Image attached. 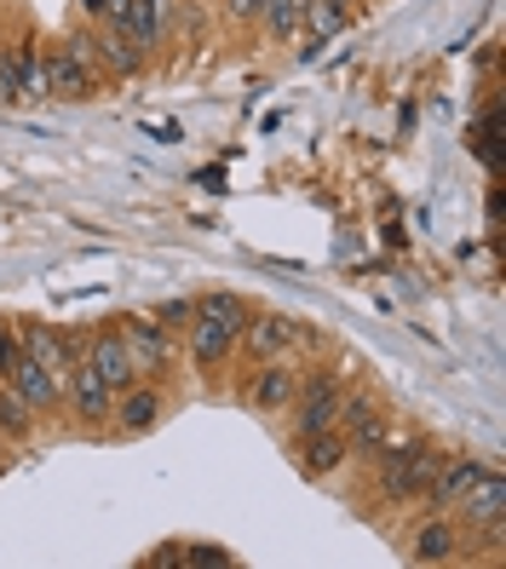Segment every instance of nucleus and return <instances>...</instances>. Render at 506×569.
Masks as SVG:
<instances>
[{
    "label": "nucleus",
    "instance_id": "1",
    "mask_svg": "<svg viewBox=\"0 0 506 569\" xmlns=\"http://www.w3.org/2000/svg\"><path fill=\"white\" fill-rule=\"evenodd\" d=\"M248 299L242 293H230V288H208V293H196V311L185 322V357H190V375L219 391L225 375L236 368V340H242V322H248Z\"/></svg>",
    "mask_w": 506,
    "mask_h": 569
},
{
    "label": "nucleus",
    "instance_id": "2",
    "mask_svg": "<svg viewBox=\"0 0 506 569\" xmlns=\"http://www.w3.org/2000/svg\"><path fill=\"white\" fill-rule=\"evenodd\" d=\"M306 351H317V328H311V322H299L294 311H277V306L248 311L242 340H236V357H242L248 368L277 362V357H294V362H299Z\"/></svg>",
    "mask_w": 506,
    "mask_h": 569
},
{
    "label": "nucleus",
    "instance_id": "3",
    "mask_svg": "<svg viewBox=\"0 0 506 569\" xmlns=\"http://www.w3.org/2000/svg\"><path fill=\"white\" fill-rule=\"evenodd\" d=\"M375 495L386 500V507H420V495H426V478H431V466H437V449L431 443H386L375 460Z\"/></svg>",
    "mask_w": 506,
    "mask_h": 569
},
{
    "label": "nucleus",
    "instance_id": "4",
    "mask_svg": "<svg viewBox=\"0 0 506 569\" xmlns=\"http://www.w3.org/2000/svg\"><path fill=\"white\" fill-rule=\"evenodd\" d=\"M449 512L466 529V552L472 547H500V535H506V472L500 466H484L478 483H472Z\"/></svg>",
    "mask_w": 506,
    "mask_h": 569
},
{
    "label": "nucleus",
    "instance_id": "5",
    "mask_svg": "<svg viewBox=\"0 0 506 569\" xmlns=\"http://www.w3.org/2000/svg\"><path fill=\"white\" fill-rule=\"evenodd\" d=\"M340 397H346V380L334 368L299 362V391L288 403V438H299V431H328L340 420Z\"/></svg>",
    "mask_w": 506,
    "mask_h": 569
},
{
    "label": "nucleus",
    "instance_id": "6",
    "mask_svg": "<svg viewBox=\"0 0 506 569\" xmlns=\"http://www.w3.org/2000/svg\"><path fill=\"white\" fill-rule=\"evenodd\" d=\"M105 70H98V58H81L76 47H41V98L52 104H87V98L105 92Z\"/></svg>",
    "mask_w": 506,
    "mask_h": 569
},
{
    "label": "nucleus",
    "instance_id": "7",
    "mask_svg": "<svg viewBox=\"0 0 506 569\" xmlns=\"http://www.w3.org/2000/svg\"><path fill=\"white\" fill-rule=\"evenodd\" d=\"M173 415V391H167V380H132L116 391V409H110V438L116 443H139L150 438V431Z\"/></svg>",
    "mask_w": 506,
    "mask_h": 569
},
{
    "label": "nucleus",
    "instance_id": "8",
    "mask_svg": "<svg viewBox=\"0 0 506 569\" xmlns=\"http://www.w3.org/2000/svg\"><path fill=\"white\" fill-rule=\"evenodd\" d=\"M340 438H346V455L357 460V466H368L386 443H391V415H386V403L368 386H357V391H346L340 397Z\"/></svg>",
    "mask_w": 506,
    "mask_h": 569
},
{
    "label": "nucleus",
    "instance_id": "9",
    "mask_svg": "<svg viewBox=\"0 0 506 569\" xmlns=\"http://www.w3.org/2000/svg\"><path fill=\"white\" fill-rule=\"evenodd\" d=\"M110 409H116V386H105L87 362L70 368L63 380V415H70V431L76 438H110Z\"/></svg>",
    "mask_w": 506,
    "mask_h": 569
},
{
    "label": "nucleus",
    "instance_id": "10",
    "mask_svg": "<svg viewBox=\"0 0 506 569\" xmlns=\"http://www.w3.org/2000/svg\"><path fill=\"white\" fill-rule=\"evenodd\" d=\"M116 333H121V346H127L132 362H139V375H145V380H167V375L179 368V333H173V328H161L150 311L121 317Z\"/></svg>",
    "mask_w": 506,
    "mask_h": 569
},
{
    "label": "nucleus",
    "instance_id": "11",
    "mask_svg": "<svg viewBox=\"0 0 506 569\" xmlns=\"http://www.w3.org/2000/svg\"><path fill=\"white\" fill-rule=\"evenodd\" d=\"M403 558H409V563H426V569L460 563V558H466V529L455 523V512H426L420 523L403 529Z\"/></svg>",
    "mask_w": 506,
    "mask_h": 569
},
{
    "label": "nucleus",
    "instance_id": "12",
    "mask_svg": "<svg viewBox=\"0 0 506 569\" xmlns=\"http://www.w3.org/2000/svg\"><path fill=\"white\" fill-rule=\"evenodd\" d=\"M294 391H299V362H294V357H277V362L248 368V380H242V403H248L259 420H282V415H288V403H294Z\"/></svg>",
    "mask_w": 506,
    "mask_h": 569
},
{
    "label": "nucleus",
    "instance_id": "13",
    "mask_svg": "<svg viewBox=\"0 0 506 569\" xmlns=\"http://www.w3.org/2000/svg\"><path fill=\"white\" fill-rule=\"evenodd\" d=\"M23 98H41V41L29 29L0 47V104H23Z\"/></svg>",
    "mask_w": 506,
    "mask_h": 569
},
{
    "label": "nucleus",
    "instance_id": "14",
    "mask_svg": "<svg viewBox=\"0 0 506 569\" xmlns=\"http://www.w3.org/2000/svg\"><path fill=\"white\" fill-rule=\"evenodd\" d=\"M484 455H472V449H460V455H437V466H431V478H426V495H420V507L426 512H449L455 500L478 483V472H484Z\"/></svg>",
    "mask_w": 506,
    "mask_h": 569
},
{
    "label": "nucleus",
    "instance_id": "15",
    "mask_svg": "<svg viewBox=\"0 0 506 569\" xmlns=\"http://www.w3.org/2000/svg\"><path fill=\"white\" fill-rule=\"evenodd\" d=\"M161 18H167V0H98V12H92V23H105L139 47L161 41Z\"/></svg>",
    "mask_w": 506,
    "mask_h": 569
},
{
    "label": "nucleus",
    "instance_id": "16",
    "mask_svg": "<svg viewBox=\"0 0 506 569\" xmlns=\"http://www.w3.org/2000/svg\"><path fill=\"white\" fill-rule=\"evenodd\" d=\"M294 466H299V478H306V483H328V478H340L346 466H351L340 426H328V431H299V438H294Z\"/></svg>",
    "mask_w": 506,
    "mask_h": 569
},
{
    "label": "nucleus",
    "instance_id": "17",
    "mask_svg": "<svg viewBox=\"0 0 506 569\" xmlns=\"http://www.w3.org/2000/svg\"><path fill=\"white\" fill-rule=\"evenodd\" d=\"M7 380L23 391V403L36 409L41 420L63 415V380H70V375H58V368H47V362H36V357H18Z\"/></svg>",
    "mask_w": 506,
    "mask_h": 569
},
{
    "label": "nucleus",
    "instance_id": "18",
    "mask_svg": "<svg viewBox=\"0 0 506 569\" xmlns=\"http://www.w3.org/2000/svg\"><path fill=\"white\" fill-rule=\"evenodd\" d=\"M87 29H92V52H98V70H105L110 81H127V76H139L145 63H150V47L127 41V36H116V29H105V23H87Z\"/></svg>",
    "mask_w": 506,
    "mask_h": 569
},
{
    "label": "nucleus",
    "instance_id": "19",
    "mask_svg": "<svg viewBox=\"0 0 506 569\" xmlns=\"http://www.w3.org/2000/svg\"><path fill=\"white\" fill-rule=\"evenodd\" d=\"M87 368H92L105 386H116V391L139 380V362L127 357V346H121L116 328H105V333H92V340H87Z\"/></svg>",
    "mask_w": 506,
    "mask_h": 569
},
{
    "label": "nucleus",
    "instance_id": "20",
    "mask_svg": "<svg viewBox=\"0 0 506 569\" xmlns=\"http://www.w3.org/2000/svg\"><path fill=\"white\" fill-rule=\"evenodd\" d=\"M36 431H41V415L23 403V391L12 380H0V438H7L12 449H29Z\"/></svg>",
    "mask_w": 506,
    "mask_h": 569
},
{
    "label": "nucleus",
    "instance_id": "21",
    "mask_svg": "<svg viewBox=\"0 0 506 569\" xmlns=\"http://www.w3.org/2000/svg\"><path fill=\"white\" fill-rule=\"evenodd\" d=\"M351 12H357V0H306L299 29H306L311 47H323V41H334V36H340V29L351 23Z\"/></svg>",
    "mask_w": 506,
    "mask_h": 569
},
{
    "label": "nucleus",
    "instance_id": "22",
    "mask_svg": "<svg viewBox=\"0 0 506 569\" xmlns=\"http://www.w3.org/2000/svg\"><path fill=\"white\" fill-rule=\"evenodd\" d=\"M299 12H306V0H259V36L265 41H288L299 29Z\"/></svg>",
    "mask_w": 506,
    "mask_h": 569
},
{
    "label": "nucleus",
    "instance_id": "23",
    "mask_svg": "<svg viewBox=\"0 0 506 569\" xmlns=\"http://www.w3.org/2000/svg\"><path fill=\"white\" fill-rule=\"evenodd\" d=\"M236 552L214 547V541H185V569H230Z\"/></svg>",
    "mask_w": 506,
    "mask_h": 569
},
{
    "label": "nucleus",
    "instance_id": "24",
    "mask_svg": "<svg viewBox=\"0 0 506 569\" xmlns=\"http://www.w3.org/2000/svg\"><path fill=\"white\" fill-rule=\"evenodd\" d=\"M190 311H196V299H167V306H156L150 317H156L161 328H173V333H185V322H190Z\"/></svg>",
    "mask_w": 506,
    "mask_h": 569
},
{
    "label": "nucleus",
    "instance_id": "25",
    "mask_svg": "<svg viewBox=\"0 0 506 569\" xmlns=\"http://www.w3.org/2000/svg\"><path fill=\"white\" fill-rule=\"evenodd\" d=\"M23 357V346H18V322H0V380L12 375V362Z\"/></svg>",
    "mask_w": 506,
    "mask_h": 569
},
{
    "label": "nucleus",
    "instance_id": "26",
    "mask_svg": "<svg viewBox=\"0 0 506 569\" xmlns=\"http://www.w3.org/2000/svg\"><path fill=\"white\" fill-rule=\"evenodd\" d=\"M139 563H150V569H185V541H167L161 552H150V558H139Z\"/></svg>",
    "mask_w": 506,
    "mask_h": 569
},
{
    "label": "nucleus",
    "instance_id": "27",
    "mask_svg": "<svg viewBox=\"0 0 506 569\" xmlns=\"http://www.w3.org/2000/svg\"><path fill=\"white\" fill-rule=\"evenodd\" d=\"M219 12H225L230 23H254V18H259V0H219Z\"/></svg>",
    "mask_w": 506,
    "mask_h": 569
},
{
    "label": "nucleus",
    "instance_id": "28",
    "mask_svg": "<svg viewBox=\"0 0 506 569\" xmlns=\"http://www.w3.org/2000/svg\"><path fill=\"white\" fill-rule=\"evenodd\" d=\"M7 460H12V443H7V438H0V466H7Z\"/></svg>",
    "mask_w": 506,
    "mask_h": 569
},
{
    "label": "nucleus",
    "instance_id": "29",
    "mask_svg": "<svg viewBox=\"0 0 506 569\" xmlns=\"http://www.w3.org/2000/svg\"><path fill=\"white\" fill-rule=\"evenodd\" d=\"M0 47H7V23H0Z\"/></svg>",
    "mask_w": 506,
    "mask_h": 569
}]
</instances>
